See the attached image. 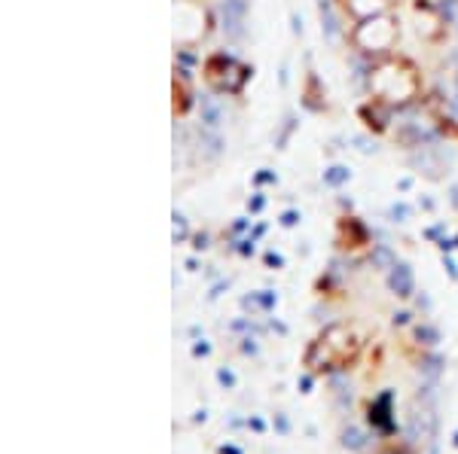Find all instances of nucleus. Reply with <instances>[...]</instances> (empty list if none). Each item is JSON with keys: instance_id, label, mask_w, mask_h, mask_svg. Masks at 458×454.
<instances>
[]
</instances>
